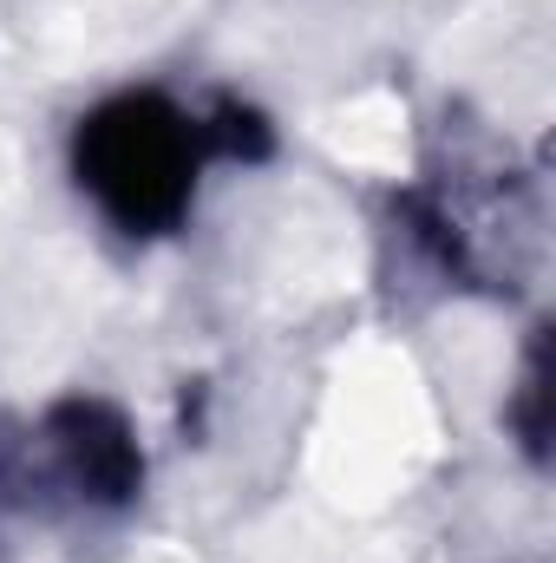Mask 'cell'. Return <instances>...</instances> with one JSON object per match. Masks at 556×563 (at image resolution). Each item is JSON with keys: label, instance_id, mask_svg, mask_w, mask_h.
<instances>
[{"label": "cell", "instance_id": "6da1fadb", "mask_svg": "<svg viewBox=\"0 0 556 563\" xmlns=\"http://www.w3.org/2000/svg\"><path fill=\"white\" fill-rule=\"evenodd\" d=\"M79 170L125 230H164L190 197L197 144H190V125L170 106L125 99V106H112L86 125Z\"/></svg>", "mask_w": 556, "mask_h": 563}]
</instances>
